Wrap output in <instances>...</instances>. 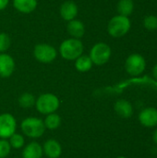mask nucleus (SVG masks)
I'll return each instance as SVG.
<instances>
[{
  "label": "nucleus",
  "mask_w": 157,
  "mask_h": 158,
  "mask_svg": "<svg viewBox=\"0 0 157 158\" xmlns=\"http://www.w3.org/2000/svg\"><path fill=\"white\" fill-rule=\"evenodd\" d=\"M84 45L81 39L68 38L64 40L58 48L61 57L68 61H74L83 54Z\"/></svg>",
  "instance_id": "nucleus-1"
},
{
  "label": "nucleus",
  "mask_w": 157,
  "mask_h": 158,
  "mask_svg": "<svg viewBox=\"0 0 157 158\" xmlns=\"http://www.w3.org/2000/svg\"><path fill=\"white\" fill-rule=\"evenodd\" d=\"M131 28V22L129 17L116 15L110 19L107 24V32L113 38H121L125 36Z\"/></svg>",
  "instance_id": "nucleus-2"
},
{
  "label": "nucleus",
  "mask_w": 157,
  "mask_h": 158,
  "mask_svg": "<svg viewBox=\"0 0 157 158\" xmlns=\"http://www.w3.org/2000/svg\"><path fill=\"white\" fill-rule=\"evenodd\" d=\"M45 129L43 120L35 117L26 118L20 123V130L23 135L31 139L41 138L44 134Z\"/></svg>",
  "instance_id": "nucleus-3"
},
{
  "label": "nucleus",
  "mask_w": 157,
  "mask_h": 158,
  "mask_svg": "<svg viewBox=\"0 0 157 158\" xmlns=\"http://www.w3.org/2000/svg\"><path fill=\"white\" fill-rule=\"evenodd\" d=\"M60 106V101L58 97L51 93H45L38 96L35 102L36 110L43 114L48 115L51 113H55Z\"/></svg>",
  "instance_id": "nucleus-4"
},
{
  "label": "nucleus",
  "mask_w": 157,
  "mask_h": 158,
  "mask_svg": "<svg viewBox=\"0 0 157 158\" xmlns=\"http://www.w3.org/2000/svg\"><path fill=\"white\" fill-rule=\"evenodd\" d=\"M112 56L111 47L104 42L96 43L93 45L90 50L89 56L92 59L93 65L103 66L106 64Z\"/></svg>",
  "instance_id": "nucleus-5"
},
{
  "label": "nucleus",
  "mask_w": 157,
  "mask_h": 158,
  "mask_svg": "<svg viewBox=\"0 0 157 158\" xmlns=\"http://www.w3.org/2000/svg\"><path fill=\"white\" fill-rule=\"evenodd\" d=\"M57 50L51 44L41 43L37 44L33 48V56L34 58L43 64H49L56 60L57 56Z\"/></svg>",
  "instance_id": "nucleus-6"
},
{
  "label": "nucleus",
  "mask_w": 157,
  "mask_h": 158,
  "mask_svg": "<svg viewBox=\"0 0 157 158\" xmlns=\"http://www.w3.org/2000/svg\"><path fill=\"white\" fill-rule=\"evenodd\" d=\"M146 69V60L140 54L130 55L125 61V69L130 76H140Z\"/></svg>",
  "instance_id": "nucleus-7"
},
{
  "label": "nucleus",
  "mask_w": 157,
  "mask_h": 158,
  "mask_svg": "<svg viewBox=\"0 0 157 158\" xmlns=\"http://www.w3.org/2000/svg\"><path fill=\"white\" fill-rule=\"evenodd\" d=\"M17 130V120L10 113L0 115V139L8 140Z\"/></svg>",
  "instance_id": "nucleus-8"
},
{
  "label": "nucleus",
  "mask_w": 157,
  "mask_h": 158,
  "mask_svg": "<svg viewBox=\"0 0 157 158\" xmlns=\"http://www.w3.org/2000/svg\"><path fill=\"white\" fill-rule=\"evenodd\" d=\"M15 69L14 58L6 53H0V77L4 79L9 78L14 73Z\"/></svg>",
  "instance_id": "nucleus-9"
},
{
  "label": "nucleus",
  "mask_w": 157,
  "mask_h": 158,
  "mask_svg": "<svg viewBox=\"0 0 157 158\" xmlns=\"http://www.w3.org/2000/svg\"><path fill=\"white\" fill-rule=\"evenodd\" d=\"M140 123L146 128H154L157 126V108L146 107L139 114Z\"/></svg>",
  "instance_id": "nucleus-10"
},
{
  "label": "nucleus",
  "mask_w": 157,
  "mask_h": 158,
  "mask_svg": "<svg viewBox=\"0 0 157 158\" xmlns=\"http://www.w3.org/2000/svg\"><path fill=\"white\" fill-rule=\"evenodd\" d=\"M78 13H79L78 5L72 0H66L60 6V8H59L60 17L66 21H70L76 19L78 16Z\"/></svg>",
  "instance_id": "nucleus-11"
},
{
  "label": "nucleus",
  "mask_w": 157,
  "mask_h": 158,
  "mask_svg": "<svg viewBox=\"0 0 157 158\" xmlns=\"http://www.w3.org/2000/svg\"><path fill=\"white\" fill-rule=\"evenodd\" d=\"M43 152L48 158H59L62 154V147L56 140L49 139L44 142Z\"/></svg>",
  "instance_id": "nucleus-12"
},
{
  "label": "nucleus",
  "mask_w": 157,
  "mask_h": 158,
  "mask_svg": "<svg viewBox=\"0 0 157 158\" xmlns=\"http://www.w3.org/2000/svg\"><path fill=\"white\" fill-rule=\"evenodd\" d=\"M67 31L71 38L81 39L85 33V26L81 20L74 19L70 21H68Z\"/></svg>",
  "instance_id": "nucleus-13"
},
{
  "label": "nucleus",
  "mask_w": 157,
  "mask_h": 158,
  "mask_svg": "<svg viewBox=\"0 0 157 158\" xmlns=\"http://www.w3.org/2000/svg\"><path fill=\"white\" fill-rule=\"evenodd\" d=\"M115 112L123 118H129L133 115V106L132 105L125 99L118 100L114 105Z\"/></svg>",
  "instance_id": "nucleus-14"
},
{
  "label": "nucleus",
  "mask_w": 157,
  "mask_h": 158,
  "mask_svg": "<svg viewBox=\"0 0 157 158\" xmlns=\"http://www.w3.org/2000/svg\"><path fill=\"white\" fill-rule=\"evenodd\" d=\"M43 156V146L37 142H31L23 148L22 158H42Z\"/></svg>",
  "instance_id": "nucleus-15"
},
{
  "label": "nucleus",
  "mask_w": 157,
  "mask_h": 158,
  "mask_svg": "<svg viewBox=\"0 0 157 158\" xmlns=\"http://www.w3.org/2000/svg\"><path fill=\"white\" fill-rule=\"evenodd\" d=\"M12 5L17 11L22 14H30L36 9L38 0H12Z\"/></svg>",
  "instance_id": "nucleus-16"
},
{
  "label": "nucleus",
  "mask_w": 157,
  "mask_h": 158,
  "mask_svg": "<svg viewBox=\"0 0 157 158\" xmlns=\"http://www.w3.org/2000/svg\"><path fill=\"white\" fill-rule=\"evenodd\" d=\"M75 62V69L79 71V72H88L89 70L92 69L93 63L92 61V59L90 58L89 55H81L76 60H74Z\"/></svg>",
  "instance_id": "nucleus-17"
},
{
  "label": "nucleus",
  "mask_w": 157,
  "mask_h": 158,
  "mask_svg": "<svg viewBox=\"0 0 157 158\" xmlns=\"http://www.w3.org/2000/svg\"><path fill=\"white\" fill-rule=\"evenodd\" d=\"M117 10L119 15L129 17L134 10L133 0H119L117 5Z\"/></svg>",
  "instance_id": "nucleus-18"
},
{
  "label": "nucleus",
  "mask_w": 157,
  "mask_h": 158,
  "mask_svg": "<svg viewBox=\"0 0 157 158\" xmlns=\"http://www.w3.org/2000/svg\"><path fill=\"white\" fill-rule=\"evenodd\" d=\"M44 126L46 129L50 130V131H55L56 129H58L61 125V118L58 114L55 113H51L46 115L44 120H43Z\"/></svg>",
  "instance_id": "nucleus-19"
},
{
  "label": "nucleus",
  "mask_w": 157,
  "mask_h": 158,
  "mask_svg": "<svg viewBox=\"0 0 157 158\" xmlns=\"http://www.w3.org/2000/svg\"><path fill=\"white\" fill-rule=\"evenodd\" d=\"M18 102H19V105L20 107L28 109V108L32 107L33 106H35L36 98L31 93H24L19 97Z\"/></svg>",
  "instance_id": "nucleus-20"
},
{
  "label": "nucleus",
  "mask_w": 157,
  "mask_h": 158,
  "mask_svg": "<svg viewBox=\"0 0 157 158\" xmlns=\"http://www.w3.org/2000/svg\"><path fill=\"white\" fill-rule=\"evenodd\" d=\"M8 142H9L11 148H14V149H20L25 144V139L23 135L19 133H16V132L11 137H9Z\"/></svg>",
  "instance_id": "nucleus-21"
},
{
  "label": "nucleus",
  "mask_w": 157,
  "mask_h": 158,
  "mask_svg": "<svg viewBox=\"0 0 157 158\" xmlns=\"http://www.w3.org/2000/svg\"><path fill=\"white\" fill-rule=\"evenodd\" d=\"M143 24L146 30H148L150 31H155L157 30V17L155 15H149V16L145 17L143 19Z\"/></svg>",
  "instance_id": "nucleus-22"
},
{
  "label": "nucleus",
  "mask_w": 157,
  "mask_h": 158,
  "mask_svg": "<svg viewBox=\"0 0 157 158\" xmlns=\"http://www.w3.org/2000/svg\"><path fill=\"white\" fill-rule=\"evenodd\" d=\"M11 45V40L7 33L0 32V53H6Z\"/></svg>",
  "instance_id": "nucleus-23"
},
{
  "label": "nucleus",
  "mask_w": 157,
  "mask_h": 158,
  "mask_svg": "<svg viewBox=\"0 0 157 158\" xmlns=\"http://www.w3.org/2000/svg\"><path fill=\"white\" fill-rule=\"evenodd\" d=\"M11 151V146L9 142L6 139H0V158H6L8 156Z\"/></svg>",
  "instance_id": "nucleus-24"
},
{
  "label": "nucleus",
  "mask_w": 157,
  "mask_h": 158,
  "mask_svg": "<svg viewBox=\"0 0 157 158\" xmlns=\"http://www.w3.org/2000/svg\"><path fill=\"white\" fill-rule=\"evenodd\" d=\"M9 2L10 0H0V11L5 10L7 7Z\"/></svg>",
  "instance_id": "nucleus-25"
},
{
  "label": "nucleus",
  "mask_w": 157,
  "mask_h": 158,
  "mask_svg": "<svg viewBox=\"0 0 157 158\" xmlns=\"http://www.w3.org/2000/svg\"><path fill=\"white\" fill-rule=\"evenodd\" d=\"M152 74H153V77L157 81V63L154 66V68L152 69Z\"/></svg>",
  "instance_id": "nucleus-26"
},
{
  "label": "nucleus",
  "mask_w": 157,
  "mask_h": 158,
  "mask_svg": "<svg viewBox=\"0 0 157 158\" xmlns=\"http://www.w3.org/2000/svg\"><path fill=\"white\" fill-rule=\"evenodd\" d=\"M153 141L155 142V144H157V129H155V131L153 132Z\"/></svg>",
  "instance_id": "nucleus-27"
},
{
  "label": "nucleus",
  "mask_w": 157,
  "mask_h": 158,
  "mask_svg": "<svg viewBox=\"0 0 157 158\" xmlns=\"http://www.w3.org/2000/svg\"><path fill=\"white\" fill-rule=\"evenodd\" d=\"M117 158H127L126 156H118Z\"/></svg>",
  "instance_id": "nucleus-28"
}]
</instances>
